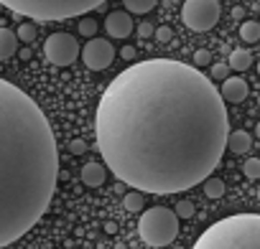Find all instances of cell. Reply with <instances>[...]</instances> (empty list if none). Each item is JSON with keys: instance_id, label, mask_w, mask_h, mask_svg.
I'll return each mask as SVG.
<instances>
[{"instance_id": "1", "label": "cell", "mask_w": 260, "mask_h": 249, "mask_svg": "<svg viewBox=\"0 0 260 249\" xmlns=\"http://www.w3.org/2000/svg\"><path fill=\"white\" fill-rule=\"evenodd\" d=\"M94 135L115 178L143 193H179L219 165L230 119L219 89L199 69L148 59L107 84Z\"/></svg>"}, {"instance_id": "2", "label": "cell", "mask_w": 260, "mask_h": 249, "mask_svg": "<svg viewBox=\"0 0 260 249\" xmlns=\"http://www.w3.org/2000/svg\"><path fill=\"white\" fill-rule=\"evenodd\" d=\"M59 150L41 107L0 79V249L31 231L51 203Z\"/></svg>"}, {"instance_id": "3", "label": "cell", "mask_w": 260, "mask_h": 249, "mask_svg": "<svg viewBox=\"0 0 260 249\" xmlns=\"http://www.w3.org/2000/svg\"><path fill=\"white\" fill-rule=\"evenodd\" d=\"M191 249H260V214H235L212 224Z\"/></svg>"}, {"instance_id": "4", "label": "cell", "mask_w": 260, "mask_h": 249, "mask_svg": "<svg viewBox=\"0 0 260 249\" xmlns=\"http://www.w3.org/2000/svg\"><path fill=\"white\" fill-rule=\"evenodd\" d=\"M0 3L3 8H11L18 18L31 16L36 21H64L100 8L105 0H0Z\"/></svg>"}, {"instance_id": "5", "label": "cell", "mask_w": 260, "mask_h": 249, "mask_svg": "<svg viewBox=\"0 0 260 249\" xmlns=\"http://www.w3.org/2000/svg\"><path fill=\"white\" fill-rule=\"evenodd\" d=\"M138 234L148 246H166L176 239L179 234V216L176 211L166 209V206H153L148 211H143L141 221H138Z\"/></svg>"}, {"instance_id": "6", "label": "cell", "mask_w": 260, "mask_h": 249, "mask_svg": "<svg viewBox=\"0 0 260 249\" xmlns=\"http://www.w3.org/2000/svg\"><path fill=\"white\" fill-rule=\"evenodd\" d=\"M181 21L186 28H191L197 33L209 31L219 21V3L217 0H184Z\"/></svg>"}, {"instance_id": "7", "label": "cell", "mask_w": 260, "mask_h": 249, "mask_svg": "<svg viewBox=\"0 0 260 249\" xmlns=\"http://www.w3.org/2000/svg\"><path fill=\"white\" fill-rule=\"evenodd\" d=\"M44 54L54 66H69L79 56V41L69 33H54L44 44Z\"/></svg>"}, {"instance_id": "8", "label": "cell", "mask_w": 260, "mask_h": 249, "mask_svg": "<svg viewBox=\"0 0 260 249\" xmlns=\"http://www.w3.org/2000/svg\"><path fill=\"white\" fill-rule=\"evenodd\" d=\"M82 61H84L87 69L102 71V69H107V66L115 61V49H112L110 41L94 36V38H89V41L84 44V49H82Z\"/></svg>"}, {"instance_id": "9", "label": "cell", "mask_w": 260, "mask_h": 249, "mask_svg": "<svg viewBox=\"0 0 260 249\" xmlns=\"http://www.w3.org/2000/svg\"><path fill=\"white\" fill-rule=\"evenodd\" d=\"M133 18H130L127 11H112L107 18H105V31L112 36V38H125L133 33Z\"/></svg>"}, {"instance_id": "10", "label": "cell", "mask_w": 260, "mask_h": 249, "mask_svg": "<svg viewBox=\"0 0 260 249\" xmlns=\"http://www.w3.org/2000/svg\"><path fill=\"white\" fill-rule=\"evenodd\" d=\"M219 94H222V99H224V102L237 104V102H242V99L247 97V81H245V79H240V76H227V79L222 81Z\"/></svg>"}, {"instance_id": "11", "label": "cell", "mask_w": 260, "mask_h": 249, "mask_svg": "<svg viewBox=\"0 0 260 249\" xmlns=\"http://www.w3.org/2000/svg\"><path fill=\"white\" fill-rule=\"evenodd\" d=\"M82 183L84 186H89V188H97V186H102L105 183V178H107V171H105V165L102 163H87L84 168H82Z\"/></svg>"}, {"instance_id": "12", "label": "cell", "mask_w": 260, "mask_h": 249, "mask_svg": "<svg viewBox=\"0 0 260 249\" xmlns=\"http://www.w3.org/2000/svg\"><path fill=\"white\" fill-rule=\"evenodd\" d=\"M18 51V36L11 28H0V61L11 59Z\"/></svg>"}, {"instance_id": "13", "label": "cell", "mask_w": 260, "mask_h": 249, "mask_svg": "<svg viewBox=\"0 0 260 249\" xmlns=\"http://www.w3.org/2000/svg\"><path fill=\"white\" fill-rule=\"evenodd\" d=\"M250 145H252V138H250L245 130H235V133L227 135V150H232V153H237V155L247 153Z\"/></svg>"}, {"instance_id": "14", "label": "cell", "mask_w": 260, "mask_h": 249, "mask_svg": "<svg viewBox=\"0 0 260 249\" xmlns=\"http://www.w3.org/2000/svg\"><path fill=\"white\" fill-rule=\"evenodd\" d=\"M250 64H252V54L247 49H235L230 54V61H227V66L235 71H245V69H250Z\"/></svg>"}, {"instance_id": "15", "label": "cell", "mask_w": 260, "mask_h": 249, "mask_svg": "<svg viewBox=\"0 0 260 249\" xmlns=\"http://www.w3.org/2000/svg\"><path fill=\"white\" fill-rule=\"evenodd\" d=\"M143 203H146L143 191H130V193H125V196H122V206H125V211H130V214L143 211Z\"/></svg>"}, {"instance_id": "16", "label": "cell", "mask_w": 260, "mask_h": 249, "mask_svg": "<svg viewBox=\"0 0 260 249\" xmlns=\"http://www.w3.org/2000/svg\"><path fill=\"white\" fill-rule=\"evenodd\" d=\"M156 3H158V0H122L125 11H127V13H138V16H143V13L153 11V8H156Z\"/></svg>"}, {"instance_id": "17", "label": "cell", "mask_w": 260, "mask_h": 249, "mask_svg": "<svg viewBox=\"0 0 260 249\" xmlns=\"http://www.w3.org/2000/svg\"><path fill=\"white\" fill-rule=\"evenodd\" d=\"M240 38H242L245 44H257V41H260V23L245 21V23L240 26Z\"/></svg>"}, {"instance_id": "18", "label": "cell", "mask_w": 260, "mask_h": 249, "mask_svg": "<svg viewBox=\"0 0 260 249\" xmlns=\"http://www.w3.org/2000/svg\"><path fill=\"white\" fill-rule=\"evenodd\" d=\"M204 196H207V198H222V196H224V181L209 176V178L204 181Z\"/></svg>"}, {"instance_id": "19", "label": "cell", "mask_w": 260, "mask_h": 249, "mask_svg": "<svg viewBox=\"0 0 260 249\" xmlns=\"http://www.w3.org/2000/svg\"><path fill=\"white\" fill-rule=\"evenodd\" d=\"M242 173H245V178H250V181L260 178V158H247L245 165H242Z\"/></svg>"}, {"instance_id": "20", "label": "cell", "mask_w": 260, "mask_h": 249, "mask_svg": "<svg viewBox=\"0 0 260 249\" xmlns=\"http://www.w3.org/2000/svg\"><path fill=\"white\" fill-rule=\"evenodd\" d=\"M16 36H18V41L31 44V41L36 38V26H34V23H21V28L16 31Z\"/></svg>"}, {"instance_id": "21", "label": "cell", "mask_w": 260, "mask_h": 249, "mask_svg": "<svg viewBox=\"0 0 260 249\" xmlns=\"http://www.w3.org/2000/svg\"><path fill=\"white\" fill-rule=\"evenodd\" d=\"M174 211H176V216H179V219H191L197 209H194V203H191V201L181 198V201L176 203V209H174Z\"/></svg>"}, {"instance_id": "22", "label": "cell", "mask_w": 260, "mask_h": 249, "mask_svg": "<svg viewBox=\"0 0 260 249\" xmlns=\"http://www.w3.org/2000/svg\"><path fill=\"white\" fill-rule=\"evenodd\" d=\"M79 33L87 36V38H94V33H97V21H94V18H82V21H79Z\"/></svg>"}, {"instance_id": "23", "label": "cell", "mask_w": 260, "mask_h": 249, "mask_svg": "<svg viewBox=\"0 0 260 249\" xmlns=\"http://www.w3.org/2000/svg\"><path fill=\"white\" fill-rule=\"evenodd\" d=\"M212 61V54L207 51V49H199L197 54H194V66H207Z\"/></svg>"}, {"instance_id": "24", "label": "cell", "mask_w": 260, "mask_h": 249, "mask_svg": "<svg viewBox=\"0 0 260 249\" xmlns=\"http://www.w3.org/2000/svg\"><path fill=\"white\" fill-rule=\"evenodd\" d=\"M212 76L219 79V81H224V79L230 76V66H227V64H214V66H212Z\"/></svg>"}, {"instance_id": "25", "label": "cell", "mask_w": 260, "mask_h": 249, "mask_svg": "<svg viewBox=\"0 0 260 249\" xmlns=\"http://www.w3.org/2000/svg\"><path fill=\"white\" fill-rule=\"evenodd\" d=\"M153 36H156L161 44H169V41L174 38V31H171L169 26H161V28H156V33H153Z\"/></svg>"}, {"instance_id": "26", "label": "cell", "mask_w": 260, "mask_h": 249, "mask_svg": "<svg viewBox=\"0 0 260 249\" xmlns=\"http://www.w3.org/2000/svg\"><path fill=\"white\" fill-rule=\"evenodd\" d=\"M84 150H87V143H84V140H72V143H69V153H72V155H82Z\"/></svg>"}, {"instance_id": "27", "label": "cell", "mask_w": 260, "mask_h": 249, "mask_svg": "<svg viewBox=\"0 0 260 249\" xmlns=\"http://www.w3.org/2000/svg\"><path fill=\"white\" fill-rule=\"evenodd\" d=\"M153 33H156V28H153L151 23H146V21H143V23L138 26V36H141V38H148V36H153Z\"/></svg>"}, {"instance_id": "28", "label": "cell", "mask_w": 260, "mask_h": 249, "mask_svg": "<svg viewBox=\"0 0 260 249\" xmlns=\"http://www.w3.org/2000/svg\"><path fill=\"white\" fill-rule=\"evenodd\" d=\"M120 54H122V59H127V61H133V59H136V49H133V46H125Z\"/></svg>"}, {"instance_id": "29", "label": "cell", "mask_w": 260, "mask_h": 249, "mask_svg": "<svg viewBox=\"0 0 260 249\" xmlns=\"http://www.w3.org/2000/svg\"><path fill=\"white\" fill-rule=\"evenodd\" d=\"M21 59H31V51L28 49H21Z\"/></svg>"}, {"instance_id": "30", "label": "cell", "mask_w": 260, "mask_h": 249, "mask_svg": "<svg viewBox=\"0 0 260 249\" xmlns=\"http://www.w3.org/2000/svg\"><path fill=\"white\" fill-rule=\"evenodd\" d=\"M255 135H257V140H260V122H257V128H255Z\"/></svg>"}, {"instance_id": "31", "label": "cell", "mask_w": 260, "mask_h": 249, "mask_svg": "<svg viewBox=\"0 0 260 249\" xmlns=\"http://www.w3.org/2000/svg\"><path fill=\"white\" fill-rule=\"evenodd\" d=\"M257 201H260V188H257Z\"/></svg>"}, {"instance_id": "32", "label": "cell", "mask_w": 260, "mask_h": 249, "mask_svg": "<svg viewBox=\"0 0 260 249\" xmlns=\"http://www.w3.org/2000/svg\"><path fill=\"white\" fill-rule=\"evenodd\" d=\"M257 74H260V64H257Z\"/></svg>"}, {"instance_id": "33", "label": "cell", "mask_w": 260, "mask_h": 249, "mask_svg": "<svg viewBox=\"0 0 260 249\" xmlns=\"http://www.w3.org/2000/svg\"><path fill=\"white\" fill-rule=\"evenodd\" d=\"M257 104H260V97H257Z\"/></svg>"}, {"instance_id": "34", "label": "cell", "mask_w": 260, "mask_h": 249, "mask_svg": "<svg viewBox=\"0 0 260 249\" xmlns=\"http://www.w3.org/2000/svg\"><path fill=\"white\" fill-rule=\"evenodd\" d=\"M0 8H3V3H0Z\"/></svg>"}]
</instances>
